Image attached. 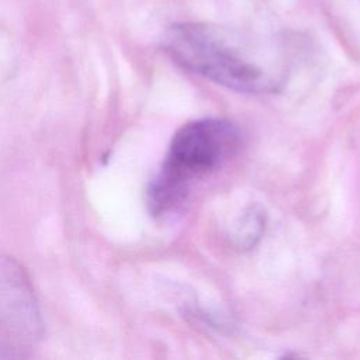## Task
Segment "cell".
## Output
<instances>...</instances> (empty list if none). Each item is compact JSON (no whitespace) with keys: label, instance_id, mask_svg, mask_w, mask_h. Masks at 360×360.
<instances>
[{"label":"cell","instance_id":"3","mask_svg":"<svg viewBox=\"0 0 360 360\" xmlns=\"http://www.w3.org/2000/svg\"><path fill=\"white\" fill-rule=\"evenodd\" d=\"M42 316L32 284L18 262L0 256V357H25L39 343Z\"/></svg>","mask_w":360,"mask_h":360},{"label":"cell","instance_id":"2","mask_svg":"<svg viewBox=\"0 0 360 360\" xmlns=\"http://www.w3.org/2000/svg\"><path fill=\"white\" fill-rule=\"evenodd\" d=\"M232 122L205 118L183 125L173 136L159 176L149 190L155 214L174 208L186 197L190 181L219 166L238 146Z\"/></svg>","mask_w":360,"mask_h":360},{"label":"cell","instance_id":"1","mask_svg":"<svg viewBox=\"0 0 360 360\" xmlns=\"http://www.w3.org/2000/svg\"><path fill=\"white\" fill-rule=\"evenodd\" d=\"M163 46L176 63L224 87L243 93L273 87L267 73L249 59L243 45L224 28L177 22L166 31Z\"/></svg>","mask_w":360,"mask_h":360}]
</instances>
